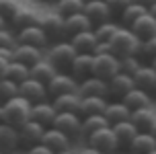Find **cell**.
<instances>
[{"label":"cell","instance_id":"cell-25","mask_svg":"<svg viewBox=\"0 0 156 154\" xmlns=\"http://www.w3.org/2000/svg\"><path fill=\"white\" fill-rule=\"evenodd\" d=\"M127 148H129V152L136 154H148L150 150L156 148V140L150 131H138L132 138V142L127 144Z\"/></svg>","mask_w":156,"mask_h":154},{"label":"cell","instance_id":"cell-30","mask_svg":"<svg viewBox=\"0 0 156 154\" xmlns=\"http://www.w3.org/2000/svg\"><path fill=\"white\" fill-rule=\"evenodd\" d=\"M107 105L105 97H80V105H78V115H93V113H103V109Z\"/></svg>","mask_w":156,"mask_h":154},{"label":"cell","instance_id":"cell-52","mask_svg":"<svg viewBox=\"0 0 156 154\" xmlns=\"http://www.w3.org/2000/svg\"><path fill=\"white\" fill-rule=\"evenodd\" d=\"M150 66H152V68L156 70V56H154V58H152V60H150Z\"/></svg>","mask_w":156,"mask_h":154},{"label":"cell","instance_id":"cell-24","mask_svg":"<svg viewBox=\"0 0 156 154\" xmlns=\"http://www.w3.org/2000/svg\"><path fill=\"white\" fill-rule=\"evenodd\" d=\"M88 29H93V25L86 19L84 13L64 16V33H66V37H72V35H76L80 31H88Z\"/></svg>","mask_w":156,"mask_h":154},{"label":"cell","instance_id":"cell-35","mask_svg":"<svg viewBox=\"0 0 156 154\" xmlns=\"http://www.w3.org/2000/svg\"><path fill=\"white\" fill-rule=\"evenodd\" d=\"M146 10H148V8L142 6V4H138V2H129V4L123 8V13L119 15V21H121L123 27H129V25H132L140 15H144Z\"/></svg>","mask_w":156,"mask_h":154},{"label":"cell","instance_id":"cell-44","mask_svg":"<svg viewBox=\"0 0 156 154\" xmlns=\"http://www.w3.org/2000/svg\"><path fill=\"white\" fill-rule=\"evenodd\" d=\"M27 154H54V152H51L47 146H43V144L39 142V144H33V146L27 148Z\"/></svg>","mask_w":156,"mask_h":154},{"label":"cell","instance_id":"cell-48","mask_svg":"<svg viewBox=\"0 0 156 154\" xmlns=\"http://www.w3.org/2000/svg\"><path fill=\"white\" fill-rule=\"evenodd\" d=\"M132 2H138V4H142V6H146V8H148L150 4H154L156 0H132Z\"/></svg>","mask_w":156,"mask_h":154},{"label":"cell","instance_id":"cell-28","mask_svg":"<svg viewBox=\"0 0 156 154\" xmlns=\"http://www.w3.org/2000/svg\"><path fill=\"white\" fill-rule=\"evenodd\" d=\"M129 121L138 127V131H148L152 127V123L156 121V115L150 107H140L129 113Z\"/></svg>","mask_w":156,"mask_h":154},{"label":"cell","instance_id":"cell-18","mask_svg":"<svg viewBox=\"0 0 156 154\" xmlns=\"http://www.w3.org/2000/svg\"><path fill=\"white\" fill-rule=\"evenodd\" d=\"M132 80H133V86H138V88L152 95V91L156 86V70L150 64H142L140 68L132 74Z\"/></svg>","mask_w":156,"mask_h":154},{"label":"cell","instance_id":"cell-40","mask_svg":"<svg viewBox=\"0 0 156 154\" xmlns=\"http://www.w3.org/2000/svg\"><path fill=\"white\" fill-rule=\"evenodd\" d=\"M140 66H142V60L136 54L119 58V70H121V72H125V74H129V76H132V74L140 68Z\"/></svg>","mask_w":156,"mask_h":154},{"label":"cell","instance_id":"cell-49","mask_svg":"<svg viewBox=\"0 0 156 154\" xmlns=\"http://www.w3.org/2000/svg\"><path fill=\"white\" fill-rule=\"evenodd\" d=\"M148 13H150V15H152V16H154V19H156V2H154V4H150V6H148Z\"/></svg>","mask_w":156,"mask_h":154},{"label":"cell","instance_id":"cell-43","mask_svg":"<svg viewBox=\"0 0 156 154\" xmlns=\"http://www.w3.org/2000/svg\"><path fill=\"white\" fill-rule=\"evenodd\" d=\"M107 2V6H109L111 10V16H115V19H119V15L123 13V8L132 2V0H105Z\"/></svg>","mask_w":156,"mask_h":154},{"label":"cell","instance_id":"cell-29","mask_svg":"<svg viewBox=\"0 0 156 154\" xmlns=\"http://www.w3.org/2000/svg\"><path fill=\"white\" fill-rule=\"evenodd\" d=\"M111 130H113V134H115V138L117 142H119V146L121 148H127V144L132 142V138L138 134V127L133 125L129 119H123V121H117L111 125Z\"/></svg>","mask_w":156,"mask_h":154},{"label":"cell","instance_id":"cell-5","mask_svg":"<svg viewBox=\"0 0 156 154\" xmlns=\"http://www.w3.org/2000/svg\"><path fill=\"white\" fill-rule=\"evenodd\" d=\"M86 140H88V146L101 150L103 154H115L121 148L119 142H117V138H115V134H113V130H111V125H105V127L94 130L93 134L86 136Z\"/></svg>","mask_w":156,"mask_h":154},{"label":"cell","instance_id":"cell-8","mask_svg":"<svg viewBox=\"0 0 156 154\" xmlns=\"http://www.w3.org/2000/svg\"><path fill=\"white\" fill-rule=\"evenodd\" d=\"M15 37H16V43L33 45V47H39V49H45V47L49 45V41H47L43 29L39 27V23L31 25V27H25V29H21V31H16Z\"/></svg>","mask_w":156,"mask_h":154},{"label":"cell","instance_id":"cell-56","mask_svg":"<svg viewBox=\"0 0 156 154\" xmlns=\"http://www.w3.org/2000/svg\"><path fill=\"white\" fill-rule=\"evenodd\" d=\"M41 2H55V0H41Z\"/></svg>","mask_w":156,"mask_h":154},{"label":"cell","instance_id":"cell-36","mask_svg":"<svg viewBox=\"0 0 156 154\" xmlns=\"http://www.w3.org/2000/svg\"><path fill=\"white\" fill-rule=\"evenodd\" d=\"M55 8L60 16H70L76 13H82L84 0H55Z\"/></svg>","mask_w":156,"mask_h":154},{"label":"cell","instance_id":"cell-57","mask_svg":"<svg viewBox=\"0 0 156 154\" xmlns=\"http://www.w3.org/2000/svg\"><path fill=\"white\" fill-rule=\"evenodd\" d=\"M152 92H154V97H156V86H154V91H152Z\"/></svg>","mask_w":156,"mask_h":154},{"label":"cell","instance_id":"cell-17","mask_svg":"<svg viewBox=\"0 0 156 154\" xmlns=\"http://www.w3.org/2000/svg\"><path fill=\"white\" fill-rule=\"evenodd\" d=\"M93 60H94L93 54H76L70 64V68H68V72L80 82V80H84V78H88L93 74Z\"/></svg>","mask_w":156,"mask_h":154},{"label":"cell","instance_id":"cell-15","mask_svg":"<svg viewBox=\"0 0 156 154\" xmlns=\"http://www.w3.org/2000/svg\"><path fill=\"white\" fill-rule=\"evenodd\" d=\"M55 113H58V111L54 109L51 101H49V99H43V101H39V103H33V105H31L29 119L41 123V125H45V127H49V125H51V121H54V117H55Z\"/></svg>","mask_w":156,"mask_h":154},{"label":"cell","instance_id":"cell-16","mask_svg":"<svg viewBox=\"0 0 156 154\" xmlns=\"http://www.w3.org/2000/svg\"><path fill=\"white\" fill-rule=\"evenodd\" d=\"M70 142L72 140L66 136V134H62L60 130H55V127H45V131H43V136H41V144L43 146H47L51 152H60V150H68L70 148Z\"/></svg>","mask_w":156,"mask_h":154},{"label":"cell","instance_id":"cell-12","mask_svg":"<svg viewBox=\"0 0 156 154\" xmlns=\"http://www.w3.org/2000/svg\"><path fill=\"white\" fill-rule=\"evenodd\" d=\"M39 27L43 29L47 41H51V43L66 37V33H64V16H60L58 13L55 15H45L43 19H39Z\"/></svg>","mask_w":156,"mask_h":154},{"label":"cell","instance_id":"cell-21","mask_svg":"<svg viewBox=\"0 0 156 154\" xmlns=\"http://www.w3.org/2000/svg\"><path fill=\"white\" fill-rule=\"evenodd\" d=\"M41 58H43V49L33 47V45H25V43H16L12 47V56H10V60H16L21 64H25V66H33Z\"/></svg>","mask_w":156,"mask_h":154},{"label":"cell","instance_id":"cell-58","mask_svg":"<svg viewBox=\"0 0 156 154\" xmlns=\"http://www.w3.org/2000/svg\"><path fill=\"white\" fill-rule=\"evenodd\" d=\"M125 154H136V152H125Z\"/></svg>","mask_w":156,"mask_h":154},{"label":"cell","instance_id":"cell-55","mask_svg":"<svg viewBox=\"0 0 156 154\" xmlns=\"http://www.w3.org/2000/svg\"><path fill=\"white\" fill-rule=\"evenodd\" d=\"M148 154H156V148H154V150H150V152Z\"/></svg>","mask_w":156,"mask_h":154},{"label":"cell","instance_id":"cell-39","mask_svg":"<svg viewBox=\"0 0 156 154\" xmlns=\"http://www.w3.org/2000/svg\"><path fill=\"white\" fill-rule=\"evenodd\" d=\"M15 95H19V84L12 82V80H8V78H0V105L6 103Z\"/></svg>","mask_w":156,"mask_h":154},{"label":"cell","instance_id":"cell-31","mask_svg":"<svg viewBox=\"0 0 156 154\" xmlns=\"http://www.w3.org/2000/svg\"><path fill=\"white\" fill-rule=\"evenodd\" d=\"M55 72H58V70H55L45 58H41V60L35 62L33 66H29V76L35 78V80H39V82H43V84H47V80L54 76Z\"/></svg>","mask_w":156,"mask_h":154},{"label":"cell","instance_id":"cell-45","mask_svg":"<svg viewBox=\"0 0 156 154\" xmlns=\"http://www.w3.org/2000/svg\"><path fill=\"white\" fill-rule=\"evenodd\" d=\"M111 52V45H109V41H97V45H94L93 49V54H109Z\"/></svg>","mask_w":156,"mask_h":154},{"label":"cell","instance_id":"cell-54","mask_svg":"<svg viewBox=\"0 0 156 154\" xmlns=\"http://www.w3.org/2000/svg\"><path fill=\"white\" fill-rule=\"evenodd\" d=\"M54 154H72L70 150H60V152H54Z\"/></svg>","mask_w":156,"mask_h":154},{"label":"cell","instance_id":"cell-4","mask_svg":"<svg viewBox=\"0 0 156 154\" xmlns=\"http://www.w3.org/2000/svg\"><path fill=\"white\" fill-rule=\"evenodd\" d=\"M45 91H47V97L49 99L60 97V95H66V92H76L78 91V80L72 76L68 70H58L54 76L47 80Z\"/></svg>","mask_w":156,"mask_h":154},{"label":"cell","instance_id":"cell-11","mask_svg":"<svg viewBox=\"0 0 156 154\" xmlns=\"http://www.w3.org/2000/svg\"><path fill=\"white\" fill-rule=\"evenodd\" d=\"M19 95L23 99H27L31 105L33 103H39V101H43V99H49L47 91H45V84L35 80V78H31V76L25 78L23 82H19Z\"/></svg>","mask_w":156,"mask_h":154},{"label":"cell","instance_id":"cell-59","mask_svg":"<svg viewBox=\"0 0 156 154\" xmlns=\"http://www.w3.org/2000/svg\"><path fill=\"white\" fill-rule=\"evenodd\" d=\"M0 154H4V152H0Z\"/></svg>","mask_w":156,"mask_h":154},{"label":"cell","instance_id":"cell-46","mask_svg":"<svg viewBox=\"0 0 156 154\" xmlns=\"http://www.w3.org/2000/svg\"><path fill=\"white\" fill-rule=\"evenodd\" d=\"M8 58H4V56L0 54V78H4V72H6V64H8Z\"/></svg>","mask_w":156,"mask_h":154},{"label":"cell","instance_id":"cell-51","mask_svg":"<svg viewBox=\"0 0 156 154\" xmlns=\"http://www.w3.org/2000/svg\"><path fill=\"white\" fill-rule=\"evenodd\" d=\"M4 27H6V21H4V19L0 16V29H4Z\"/></svg>","mask_w":156,"mask_h":154},{"label":"cell","instance_id":"cell-23","mask_svg":"<svg viewBox=\"0 0 156 154\" xmlns=\"http://www.w3.org/2000/svg\"><path fill=\"white\" fill-rule=\"evenodd\" d=\"M121 101L129 107V111H133V109H140V107H150L152 97H150V92L142 91L138 86H132V88L121 97Z\"/></svg>","mask_w":156,"mask_h":154},{"label":"cell","instance_id":"cell-47","mask_svg":"<svg viewBox=\"0 0 156 154\" xmlns=\"http://www.w3.org/2000/svg\"><path fill=\"white\" fill-rule=\"evenodd\" d=\"M80 154H103L101 150H97V148H93V146H88V148H84Z\"/></svg>","mask_w":156,"mask_h":154},{"label":"cell","instance_id":"cell-7","mask_svg":"<svg viewBox=\"0 0 156 154\" xmlns=\"http://www.w3.org/2000/svg\"><path fill=\"white\" fill-rule=\"evenodd\" d=\"M80 119L82 117L78 113H55L51 127L66 134L70 140H76V138H80Z\"/></svg>","mask_w":156,"mask_h":154},{"label":"cell","instance_id":"cell-9","mask_svg":"<svg viewBox=\"0 0 156 154\" xmlns=\"http://www.w3.org/2000/svg\"><path fill=\"white\" fill-rule=\"evenodd\" d=\"M16 131H19V146L29 148L33 144H39L41 142V136L45 131V125L33 121V119H27L21 127H16Z\"/></svg>","mask_w":156,"mask_h":154},{"label":"cell","instance_id":"cell-33","mask_svg":"<svg viewBox=\"0 0 156 154\" xmlns=\"http://www.w3.org/2000/svg\"><path fill=\"white\" fill-rule=\"evenodd\" d=\"M105 125H109L107 119L103 113H93V115H84L80 119V136H88V134H93L94 130H99V127H105Z\"/></svg>","mask_w":156,"mask_h":154},{"label":"cell","instance_id":"cell-27","mask_svg":"<svg viewBox=\"0 0 156 154\" xmlns=\"http://www.w3.org/2000/svg\"><path fill=\"white\" fill-rule=\"evenodd\" d=\"M68 39H70L72 45L76 47L78 54H93L94 45H97V37H94L93 29L80 31V33H76V35H72V37H68Z\"/></svg>","mask_w":156,"mask_h":154},{"label":"cell","instance_id":"cell-6","mask_svg":"<svg viewBox=\"0 0 156 154\" xmlns=\"http://www.w3.org/2000/svg\"><path fill=\"white\" fill-rule=\"evenodd\" d=\"M94 56V54H93ZM119 72V58L109 54H97L93 60V76H99L103 80H109L113 74Z\"/></svg>","mask_w":156,"mask_h":154},{"label":"cell","instance_id":"cell-50","mask_svg":"<svg viewBox=\"0 0 156 154\" xmlns=\"http://www.w3.org/2000/svg\"><path fill=\"white\" fill-rule=\"evenodd\" d=\"M148 131H150V134H152V136H154V140H156V121L152 123V127H150Z\"/></svg>","mask_w":156,"mask_h":154},{"label":"cell","instance_id":"cell-14","mask_svg":"<svg viewBox=\"0 0 156 154\" xmlns=\"http://www.w3.org/2000/svg\"><path fill=\"white\" fill-rule=\"evenodd\" d=\"M78 97H107V80L99 76H90L78 82Z\"/></svg>","mask_w":156,"mask_h":154},{"label":"cell","instance_id":"cell-38","mask_svg":"<svg viewBox=\"0 0 156 154\" xmlns=\"http://www.w3.org/2000/svg\"><path fill=\"white\" fill-rule=\"evenodd\" d=\"M117 27H119V25L111 19V21H105V23H101V25H94L93 33H94V37H97V41H109V37L115 33Z\"/></svg>","mask_w":156,"mask_h":154},{"label":"cell","instance_id":"cell-22","mask_svg":"<svg viewBox=\"0 0 156 154\" xmlns=\"http://www.w3.org/2000/svg\"><path fill=\"white\" fill-rule=\"evenodd\" d=\"M129 107L125 105L121 99H115V101H107V105H105V109H103V115H105V119H107V123L109 125H113V123L117 121H123V119H129Z\"/></svg>","mask_w":156,"mask_h":154},{"label":"cell","instance_id":"cell-2","mask_svg":"<svg viewBox=\"0 0 156 154\" xmlns=\"http://www.w3.org/2000/svg\"><path fill=\"white\" fill-rule=\"evenodd\" d=\"M109 45H111V54L117 58H123V56H132L138 49V39L133 35L129 27L119 25L115 29V33L109 37Z\"/></svg>","mask_w":156,"mask_h":154},{"label":"cell","instance_id":"cell-34","mask_svg":"<svg viewBox=\"0 0 156 154\" xmlns=\"http://www.w3.org/2000/svg\"><path fill=\"white\" fill-rule=\"evenodd\" d=\"M4 78L12 80V82H23L25 78H29V66H25L16 60H10L6 64V72H4Z\"/></svg>","mask_w":156,"mask_h":154},{"label":"cell","instance_id":"cell-13","mask_svg":"<svg viewBox=\"0 0 156 154\" xmlns=\"http://www.w3.org/2000/svg\"><path fill=\"white\" fill-rule=\"evenodd\" d=\"M129 31H132L138 41H144V39H150L156 35V19L150 15L148 10L140 15L132 25H129Z\"/></svg>","mask_w":156,"mask_h":154},{"label":"cell","instance_id":"cell-10","mask_svg":"<svg viewBox=\"0 0 156 154\" xmlns=\"http://www.w3.org/2000/svg\"><path fill=\"white\" fill-rule=\"evenodd\" d=\"M82 13L86 15V19L90 21L93 27L113 19V16H111V10H109V6H107L105 0H84V8H82Z\"/></svg>","mask_w":156,"mask_h":154},{"label":"cell","instance_id":"cell-37","mask_svg":"<svg viewBox=\"0 0 156 154\" xmlns=\"http://www.w3.org/2000/svg\"><path fill=\"white\" fill-rule=\"evenodd\" d=\"M136 56H138L140 60H152L156 56V35L150 37V39H144V41H138Z\"/></svg>","mask_w":156,"mask_h":154},{"label":"cell","instance_id":"cell-3","mask_svg":"<svg viewBox=\"0 0 156 154\" xmlns=\"http://www.w3.org/2000/svg\"><path fill=\"white\" fill-rule=\"evenodd\" d=\"M76 54L78 52H76V47L70 43V39H60V41H54V45L49 47L47 62L55 70H68Z\"/></svg>","mask_w":156,"mask_h":154},{"label":"cell","instance_id":"cell-42","mask_svg":"<svg viewBox=\"0 0 156 154\" xmlns=\"http://www.w3.org/2000/svg\"><path fill=\"white\" fill-rule=\"evenodd\" d=\"M16 45V37L12 31H8L6 27L4 29H0V47H4V49H12Z\"/></svg>","mask_w":156,"mask_h":154},{"label":"cell","instance_id":"cell-26","mask_svg":"<svg viewBox=\"0 0 156 154\" xmlns=\"http://www.w3.org/2000/svg\"><path fill=\"white\" fill-rule=\"evenodd\" d=\"M51 105H54V109L58 113H78L80 97H78V92H66V95L54 97Z\"/></svg>","mask_w":156,"mask_h":154},{"label":"cell","instance_id":"cell-19","mask_svg":"<svg viewBox=\"0 0 156 154\" xmlns=\"http://www.w3.org/2000/svg\"><path fill=\"white\" fill-rule=\"evenodd\" d=\"M132 86H133L132 76L119 70L117 74H113V76L107 80V95H111L113 99H121V97H123Z\"/></svg>","mask_w":156,"mask_h":154},{"label":"cell","instance_id":"cell-32","mask_svg":"<svg viewBox=\"0 0 156 154\" xmlns=\"http://www.w3.org/2000/svg\"><path fill=\"white\" fill-rule=\"evenodd\" d=\"M8 23H10V27H12L15 31H21V29H25V27L37 25V23H39V16H37V13H33V10L19 8L15 15H12V19H10Z\"/></svg>","mask_w":156,"mask_h":154},{"label":"cell","instance_id":"cell-53","mask_svg":"<svg viewBox=\"0 0 156 154\" xmlns=\"http://www.w3.org/2000/svg\"><path fill=\"white\" fill-rule=\"evenodd\" d=\"M4 121V111H2V105H0V123Z\"/></svg>","mask_w":156,"mask_h":154},{"label":"cell","instance_id":"cell-41","mask_svg":"<svg viewBox=\"0 0 156 154\" xmlns=\"http://www.w3.org/2000/svg\"><path fill=\"white\" fill-rule=\"evenodd\" d=\"M16 10H19V4H16L15 0H0V16L6 23L12 19V15H15Z\"/></svg>","mask_w":156,"mask_h":154},{"label":"cell","instance_id":"cell-20","mask_svg":"<svg viewBox=\"0 0 156 154\" xmlns=\"http://www.w3.org/2000/svg\"><path fill=\"white\" fill-rule=\"evenodd\" d=\"M19 131L15 125L2 121L0 123V152L4 154H12L19 150Z\"/></svg>","mask_w":156,"mask_h":154},{"label":"cell","instance_id":"cell-1","mask_svg":"<svg viewBox=\"0 0 156 154\" xmlns=\"http://www.w3.org/2000/svg\"><path fill=\"white\" fill-rule=\"evenodd\" d=\"M2 111H4V121L15 125V127H21L27 119H29V113H31V103L27 99H23L21 95H15L10 97L6 103H2Z\"/></svg>","mask_w":156,"mask_h":154}]
</instances>
